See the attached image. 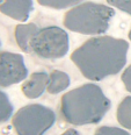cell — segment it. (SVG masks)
Instances as JSON below:
<instances>
[{
  "label": "cell",
  "mask_w": 131,
  "mask_h": 135,
  "mask_svg": "<svg viewBox=\"0 0 131 135\" xmlns=\"http://www.w3.org/2000/svg\"><path fill=\"white\" fill-rule=\"evenodd\" d=\"M117 120L124 128L131 131V95L125 97L117 107Z\"/></svg>",
  "instance_id": "8fae6325"
},
{
  "label": "cell",
  "mask_w": 131,
  "mask_h": 135,
  "mask_svg": "<svg viewBox=\"0 0 131 135\" xmlns=\"http://www.w3.org/2000/svg\"><path fill=\"white\" fill-rule=\"evenodd\" d=\"M122 81H123L127 91L131 93V64L124 70L123 74H122Z\"/></svg>",
  "instance_id": "2e32d148"
},
{
  "label": "cell",
  "mask_w": 131,
  "mask_h": 135,
  "mask_svg": "<svg viewBox=\"0 0 131 135\" xmlns=\"http://www.w3.org/2000/svg\"><path fill=\"white\" fill-rule=\"evenodd\" d=\"M128 41L113 36L91 37L71 55V61L91 80H102L117 75L127 64Z\"/></svg>",
  "instance_id": "6da1fadb"
},
{
  "label": "cell",
  "mask_w": 131,
  "mask_h": 135,
  "mask_svg": "<svg viewBox=\"0 0 131 135\" xmlns=\"http://www.w3.org/2000/svg\"><path fill=\"white\" fill-rule=\"evenodd\" d=\"M0 47H1V41H0Z\"/></svg>",
  "instance_id": "ffe728a7"
},
{
  "label": "cell",
  "mask_w": 131,
  "mask_h": 135,
  "mask_svg": "<svg viewBox=\"0 0 131 135\" xmlns=\"http://www.w3.org/2000/svg\"><path fill=\"white\" fill-rule=\"evenodd\" d=\"M60 135H81V134H80L78 131H76V129H67V131H65Z\"/></svg>",
  "instance_id": "e0dca14e"
},
{
  "label": "cell",
  "mask_w": 131,
  "mask_h": 135,
  "mask_svg": "<svg viewBox=\"0 0 131 135\" xmlns=\"http://www.w3.org/2000/svg\"><path fill=\"white\" fill-rule=\"evenodd\" d=\"M40 28L37 25L33 23H21L15 27V40L18 46L23 50L24 52H32V48H30V43H32L33 38H34L35 34Z\"/></svg>",
  "instance_id": "9c48e42d"
},
{
  "label": "cell",
  "mask_w": 131,
  "mask_h": 135,
  "mask_svg": "<svg viewBox=\"0 0 131 135\" xmlns=\"http://www.w3.org/2000/svg\"><path fill=\"white\" fill-rule=\"evenodd\" d=\"M94 135H130V133L118 127L102 126V127H99L96 129Z\"/></svg>",
  "instance_id": "5bb4252c"
},
{
  "label": "cell",
  "mask_w": 131,
  "mask_h": 135,
  "mask_svg": "<svg viewBox=\"0 0 131 135\" xmlns=\"http://www.w3.org/2000/svg\"><path fill=\"white\" fill-rule=\"evenodd\" d=\"M49 74L44 71L34 72L22 85V92L29 99H37L48 88Z\"/></svg>",
  "instance_id": "ba28073f"
},
{
  "label": "cell",
  "mask_w": 131,
  "mask_h": 135,
  "mask_svg": "<svg viewBox=\"0 0 131 135\" xmlns=\"http://www.w3.org/2000/svg\"><path fill=\"white\" fill-rule=\"evenodd\" d=\"M129 38H130V41H131V29H130V32H129Z\"/></svg>",
  "instance_id": "ac0fdd59"
},
{
  "label": "cell",
  "mask_w": 131,
  "mask_h": 135,
  "mask_svg": "<svg viewBox=\"0 0 131 135\" xmlns=\"http://www.w3.org/2000/svg\"><path fill=\"white\" fill-rule=\"evenodd\" d=\"M107 2L111 6L121 9L122 12L131 15V0H107Z\"/></svg>",
  "instance_id": "9a60e30c"
},
{
  "label": "cell",
  "mask_w": 131,
  "mask_h": 135,
  "mask_svg": "<svg viewBox=\"0 0 131 135\" xmlns=\"http://www.w3.org/2000/svg\"><path fill=\"white\" fill-rule=\"evenodd\" d=\"M33 8V0H4L0 4V12L18 21H27Z\"/></svg>",
  "instance_id": "52a82bcc"
},
{
  "label": "cell",
  "mask_w": 131,
  "mask_h": 135,
  "mask_svg": "<svg viewBox=\"0 0 131 135\" xmlns=\"http://www.w3.org/2000/svg\"><path fill=\"white\" fill-rule=\"evenodd\" d=\"M115 15L114 8L96 2H82L72 7L64 16L69 30L83 35H101L110 26Z\"/></svg>",
  "instance_id": "3957f363"
},
{
  "label": "cell",
  "mask_w": 131,
  "mask_h": 135,
  "mask_svg": "<svg viewBox=\"0 0 131 135\" xmlns=\"http://www.w3.org/2000/svg\"><path fill=\"white\" fill-rule=\"evenodd\" d=\"M28 77L24 57L20 54L0 51V88H8Z\"/></svg>",
  "instance_id": "8992f818"
},
{
  "label": "cell",
  "mask_w": 131,
  "mask_h": 135,
  "mask_svg": "<svg viewBox=\"0 0 131 135\" xmlns=\"http://www.w3.org/2000/svg\"><path fill=\"white\" fill-rule=\"evenodd\" d=\"M70 83H71V80H70V77L66 72L60 71V70H54L49 74L46 91L50 94H58L65 91L70 86Z\"/></svg>",
  "instance_id": "30bf717a"
},
{
  "label": "cell",
  "mask_w": 131,
  "mask_h": 135,
  "mask_svg": "<svg viewBox=\"0 0 131 135\" xmlns=\"http://www.w3.org/2000/svg\"><path fill=\"white\" fill-rule=\"evenodd\" d=\"M42 6L55 8V9H65L69 7H74L83 0H37Z\"/></svg>",
  "instance_id": "4fadbf2b"
},
{
  "label": "cell",
  "mask_w": 131,
  "mask_h": 135,
  "mask_svg": "<svg viewBox=\"0 0 131 135\" xmlns=\"http://www.w3.org/2000/svg\"><path fill=\"white\" fill-rule=\"evenodd\" d=\"M32 52L44 60H59L69 51V34L63 28L49 26L40 28L32 43Z\"/></svg>",
  "instance_id": "5b68a950"
},
{
  "label": "cell",
  "mask_w": 131,
  "mask_h": 135,
  "mask_svg": "<svg viewBox=\"0 0 131 135\" xmlns=\"http://www.w3.org/2000/svg\"><path fill=\"white\" fill-rule=\"evenodd\" d=\"M14 107L8 95L0 90V123H4L11 119L13 115Z\"/></svg>",
  "instance_id": "7c38bea8"
},
{
  "label": "cell",
  "mask_w": 131,
  "mask_h": 135,
  "mask_svg": "<svg viewBox=\"0 0 131 135\" xmlns=\"http://www.w3.org/2000/svg\"><path fill=\"white\" fill-rule=\"evenodd\" d=\"M111 107L109 98L99 85L83 84L65 93L60 100V114L74 126L99 123Z\"/></svg>",
  "instance_id": "7a4b0ae2"
},
{
  "label": "cell",
  "mask_w": 131,
  "mask_h": 135,
  "mask_svg": "<svg viewBox=\"0 0 131 135\" xmlns=\"http://www.w3.org/2000/svg\"><path fill=\"white\" fill-rule=\"evenodd\" d=\"M2 2H4V0H0V4H2Z\"/></svg>",
  "instance_id": "d6986e66"
},
{
  "label": "cell",
  "mask_w": 131,
  "mask_h": 135,
  "mask_svg": "<svg viewBox=\"0 0 131 135\" xmlns=\"http://www.w3.org/2000/svg\"><path fill=\"white\" fill-rule=\"evenodd\" d=\"M56 113L41 104H30L20 108L13 117L18 135H44L56 122Z\"/></svg>",
  "instance_id": "277c9868"
}]
</instances>
